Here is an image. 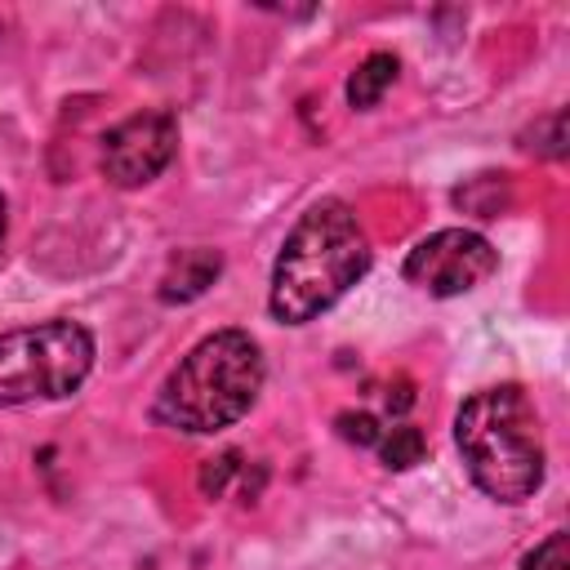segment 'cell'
<instances>
[{
	"instance_id": "obj_1",
	"label": "cell",
	"mask_w": 570,
	"mask_h": 570,
	"mask_svg": "<svg viewBox=\"0 0 570 570\" xmlns=\"http://www.w3.org/2000/svg\"><path fill=\"white\" fill-rule=\"evenodd\" d=\"M370 272V240L352 205L316 200L289 227L276 263L267 307L281 325H307L330 312Z\"/></svg>"
},
{
	"instance_id": "obj_2",
	"label": "cell",
	"mask_w": 570,
	"mask_h": 570,
	"mask_svg": "<svg viewBox=\"0 0 570 570\" xmlns=\"http://www.w3.org/2000/svg\"><path fill=\"white\" fill-rule=\"evenodd\" d=\"M263 387V352L245 330L205 334L160 383L151 419L187 436H214L249 414Z\"/></svg>"
},
{
	"instance_id": "obj_3",
	"label": "cell",
	"mask_w": 570,
	"mask_h": 570,
	"mask_svg": "<svg viewBox=\"0 0 570 570\" xmlns=\"http://www.w3.org/2000/svg\"><path fill=\"white\" fill-rule=\"evenodd\" d=\"M454 445L472 485L494 503H525L543 485V428L517 383L472 392L454 414Z\"/></svg>"
},
{
	"instance_id": "obj_4",
	"label": "cell",
	"mask_w": 570,
	"mask_h": 570,
	"mask_svg": "<svg viewBox=\"0 0 570 570\" xmlns=\"http://www.w3.org/2000/svg\"><path fill=\"white\" fill-rule=\"evenodd\" d=\"M94 370V334L80 321H36L0 334V405L62 401Z\"/></svg>"
},
{
	"instance_id": "obj_5",
	"label": "cell",
	"mask_w": 570,
	"mask_h": 570,
	"mask_svg": "<svg viewBox=\"0 0 570 570\" xmlns=\"http://www.w3.org/2000/svg\"><path fill=\"white\" fill-rule=\"evenodd\" d=\"M494 267H499V249L481 232H472V227H441V232L423 236L405 254L401 276L414 289L432 294V298H459V294L485 285L494 276Z\"/></svg>"
},
{
	"instance_id": "obj_6",
	"label": "cell",
	"mask_w": 570,
	"mask_h": 570,
	"mask_svg": "<svg viewBox=\"0 0 570 570\" xmlns=\"http://www.w3.org/2000/svg\"><path fill=\"white\" fill-rule=\"evenodd\" d=\"M178 156V120L165 107L134 111L120 125L107 129L102 138V178L111 187H142L169 169Z\"/></svg>"
},
{
	"instance_id": "obj_7",
	"label": "cell",
	"mask_w": 570,
	"mask_h": 570,
	"mask_svg": "<svg viewBox=\"0 0 570 570\" xmlns=\"http://www.w3.org/2000/svg\"><path fill=\"white\" fill-rule=\"evenodd\" d=\"M223 272V254L218 249H205V245H191V249H178L169 254L165 272H160V285H156V298L160 303H191L200 298Z\"/></svg>"
},
{
	"instance_id": "obj_8",
	"label": "cell",
	"mask_w": 570,
	"mask_h": 570,
	"mask_svg": "<svg viewBox=\"0 0 570 570\" xmlns=\"http://www.w3.org/2000/svg\"><path fill=\"white\" fill-rule=\"evenodd\" d=\"M392 80H396V58L379 49V53H370V58L347 76V102H352L356 111H370V107L383 102V94L392 89Z\"/></svg>"
},
{
	"instance_id": "obj_9",
	"label": "cell",
	"mask_w": 570,
	"mask_h": 570,
	"mask_svg": "<svg viewBox=\"0 0 570 570\" xmlns=\"http://www.w3.org/2000/svg\"><path fill=\"white\" fill-rule=\"evenodd\" d=\"M423 454H428V436L414 423H396L379 436V459L392 472H410L414 463H423Z\"/></svg>"
},
{
	"instance_id": "obj_10",
	"label": "cell",
	"mask_w": 570,
	"mask_h": 570,
	"mask_svg": "<svg viewBox=\"0 0 570 570\" xmlns=\"http://www.w3.org/2000/svg\"><path fill=\"white\" fill-rule=\"evenodd\" d=\"M334 423H338V436L352 441V445H379V436H383L379 419L365 414V410H347V414H338Z\"/></svg>"
},
{
	"instance_id": "obj_11",
	"label": "cell",
	"mask_w": 570,
	"mask_h": 570,
	"mask_svg": "<svg viewBox=\"0 0 570 570\" xmlns=\"http://www.w3.org/2000/svg\"><path fill=\"white\" fill-rule=\"evenodd\" d=\"M517 570H566V534L557 530V534H548L543 543H534V548L521 557Z\"/></svg>"
},
{
	"instance_id": "obj_12",
	"label": "cell",
	"mask_w": 570,
	"mask_h": 570,
	"mask_svg": "<svg viewBox=\"0 0 570 570\" xmlns=\"http://www.w3.org/2000/svg\"><path fill=\"white\" fill-rule=\"evenodd\" d=\"M236 472H240V454H236V450H227V454H218V459H209V463L200 468V490H205L209 499H218Z\"/></svg>"
},
{
	"instance_id": "obj_13",
	"label": "cell",
	"mask_w": 570,
	"mask_h": 570,
	"mask_svg": "<svg viewBox=\"0 0 570 570\" xmlns=\"http://www.w3.org/2000/svg\"><path fill=\"white\" fill-rule=\"evenodd\" d=\"M414 405V387H410V379H396L392 387H387V410H410Z\"/></svg>"
},
{
	"instance_id": "obj_14",
	"label": "cell",
	"mask_w": 570,
	"mask_h": 570,
	"mask_svg": "<svg viewBox=\"0 0 570 570\" xmlns=\"http://www.w3.org/2000/svg\"><path fill=\"white\" fill-rule=\"evenodd\" d=\"M4 232H9V205H4V196H0V245H4Z\"/></svg>"
}]
</instances>
